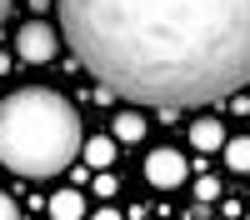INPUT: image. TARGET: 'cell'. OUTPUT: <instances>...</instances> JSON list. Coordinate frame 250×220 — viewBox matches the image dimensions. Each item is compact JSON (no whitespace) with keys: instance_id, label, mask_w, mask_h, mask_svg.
Instances as JSON below:
<instances>
[{"instance_id":"obj_1","label":"cell","mask_w":250,"mask_h":220,"mask_svg":"<svg viewBox=\"0 0 250 220\" xmlns=\"http://www.w3.org/2000/svg\"><path fill=\"white\" fill-rule=\"evenodd\" d=\"M75 60L150 110L215 105L250 80V0H55Z\"/></svg>"},{"instance_id":"obj_2","label":"cell","mask_w":250,"mask_h":220,"mask_svg":"<svg viewBox=\"0 0 250 220\" xmlns=\"http://www.w3.org/2000/svg\"><path fill=\"white\" fill-rule=\"evenodd\" d=\"M80 115L60 90L25 85L0 100V165L30 180L60 175L80 155Z\"/></svg>"},{"instance_id":"obj_3","label":"cell","mask_w":250,"mask_h":220,"mask_svg":"<svg viewBox=\"0 0 250 220\" xmlns=\"http://www.w3.org/2000/svg\"><path fill=\"white\" fill-rule=\"evenodd\" d=\"M145 180L160 185V190H175L185 180V160L175 150H150V160H145Z\"/></svg>"},{"instance_id":"obj_4","label":"cell","mask_w":250,"mask_h":220,"mask_svg":"<svg viewBox=\"0 0 250 220\" xmlns=\"http://www.w3.org/2000/svg\"><path fill=\"white\" fill-rule=\"evenodd\" d=\"M15 50H20V60H35V65H40V60L55 55V30L40 25V20H30V25L15 35Z\"/></svg>"},{"instance_id":"obj_5","label":"cell","mask_w":250,"mask_h":220,"mask_svg":"<svg viewBox=\"0 0 250 220\" xmlns=\"http://www.w3.org/2000/svg\"><path fill=\"white\" fill-rule=\"evenodd\" d=\"M50 215H55V220H80V215H85V200H80L75 190H60V195L50 200Z\"/></svg>"},{"instance_id":"obj_6","label":"cell","mask_w":250,"mask_h":220,"mask_svg":"<svg viewBox=\"0 0 250 220\" xmlns=\"http://www.w3.org/2000/svg\"><path fill=\"white\" fill-rule=\"evenodd\" d=\"M190 140H195L200 150H220V145H225V130L215 125V120H195V130H190Z\"/></svg>"},{"instance_id":"obj_7","label":"cell","mask_w":250,"mask_h":220,"mask_svg":"<svg viewBox=\"0 0 250 220\" xmlns=\"http://www.w3.org/2000/svg\"><path fill=\"white\" fill-rule=\"evenodd\" d=\"M225 160H230V170H250V140L245 135L230 140V145H225Z\"/></svg>"},{"instance_id":"obj_8","label":"cell","mask_w":250,"mask_h":220,"mask_svg":"<svg viewBox=\"0 0 250 220\" xmlns=\"http://www.w3.org/2000/svg\"><path fill=\"white\" fill-rule=\"evenodd\" d=\"M85 155H90V165H110V160H115V145H110V140H90Z\"/></svg>"},{"instance_id":"obj_9","label":"cell","mask_w":250,"mask_h":220,"mask_svg":"<svg viewBox=\"0 0 250 220\" xmlns=\"http://www.w3.org/2000/svg\"><path fill=\"white\" fill-rule=\"evenodd\" d=\"M115 135H120V140H140V115H120Z\"/></svg>"},{"instance_id":"obj_10","label":"cell","mask_w":250,"mask_h":220,"mask_svg":"<svg viewBox=\"0 0 250 220\" xmlns=\"http://www.w3.org/2000/svg\"><path fill=\"white\" fill-rule=\"evenodd\" d=\"M0 220H20V210H15V200L0 190Z\"/></svg>"},{"instance_id":"obj_11","label":"cell","mask_w":250,"mask_h":220,"mask_svg":"<svg viewBox=\"0 0 250 220\" xmlns=\"http://www.w3.org/2000/svg\"><path fill=\"white\" fill-rule=\"evenodd\" d=\"M5 15H10V0H0V25H5Z\"/></svg>"}]
</instances>
